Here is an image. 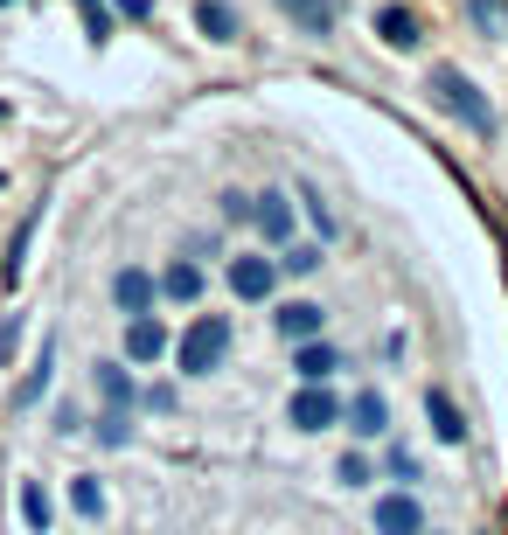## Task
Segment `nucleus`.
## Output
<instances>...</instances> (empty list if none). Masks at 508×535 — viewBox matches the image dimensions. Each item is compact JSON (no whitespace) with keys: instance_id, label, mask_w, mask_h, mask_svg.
Wrapping results in <instances>:
<instances>
[{"instance_id":"1","label":"nucleus","mask_w":508,"mask_h":535,"mask_svg":"<svg viewBox=\"0 0 508 535\" xmlns=\"http://www.w3.org/2000/svg\"><path fill=\"white\" fill-rule=\"evenodd\" d=\"M230 320L223 313H195L188 327H181V341H174V369L181 376H216L223 369V355H230Z\"/></svg>"},{"instance_id":"2","label":"nucleus","mask_w":508,"mask_h":535,"mask_svg":"<svg viewBox=\"0 0 508 535\" xmlns=\"http://www.w3.org/2000/svg\"><path fill=\"white\" fill-rule=\"evenodd\" d=\"M432 98H439V112H453L467 133H481V139L495 133V105H488V98H481L460 70H439V77H432Z\"/></svg>"},{"instance_id":"3","label":"nucleus","mask_w":508,"mask_h":535,"mask_svg":"<svg viewBox=\"0 0 508 535\" xmlns=\"http://www.w3.org/2000/svg\"><path fill=\"white\" fill-rule=\"evenodd\" d=\"M335 417H341V397L328 383H300V397L286 403V424H293V431H328Z\"/></svg>"},{"instance_id":"4","label":"nucleus","mask_w":508,"mask_h":535,"mask_svg":"<svg viewBox=\"0 0 508 535\" xmlns=\"http://www.w3.org/2000/svg\"><path fill=\"white\" fill-rule=\"evenodd\" d=\"M251 223H258V237L265 244H293V195L286 188H265V195H251Z\"/></svg>"},{"instance_id":"5","label":"nucleus","mask_w":508,"mask_h":535,"mask_svg":"<svg viewBox=\"0 0 508 535\" xmlns=\"http://www.w3.org/2000/svg\"><path fill=\"white\" fill-rule=\"evenodd\" d=\"M272 327H279V341H321V327H328V306H314V299H286L279 313H272Z\"/></svg>"},{"instance_id":"6","label":"nucleus","mask_w":508,"mask_h":535,"mask_svg":"<svg viewBox=\"0 0 508 535\" xmlns=\"http://www.w3.org/2000/svg\"><path fill=\"white\" fill-rule=\"evenodd\" d=\"M154 292H161V285H154V278H147V271H140V265L112 271V306H119L126 320H140V313H154Z\"/></svg>"},{"instance_id":"7","label":"nucleus","mask_w":508,"mask_h":535,"mask_svg":"<svg viewBox=\"0 0 508 535\" xmlns=\"http://www.w3.org/2000/svg\"><path fill=\"white\" fill-rule=\"evenodd\" d=\"M376 535H425V508L411 501V487L376 501Z\"/></svg>"},{"instance_id":"8","label":"nucleus","mask_w":508,"mask_h":535,"mask_svg":"<svg viewBox=\"0 0 508 535\" xmlns=\"http://www.w3.org/2000/svg\"><path fill=\"white\" fill-rule=\"evenodd\" d=\"M341 417H348L355 438H383V431H390V403H383V390H355Z\"/></svg>"},{"instance_id":"9","label":"nucleus","mask_w":508,"mask_h":535,"mask_svg":"<svg viewBox=\"0 0 508 535\" xmlns=\"http://www.w3.org/2000/svg\"><path fill=\"white\" fill-rule=\"evenodd\" d=\"M272 285H279L272 258H230V292L237 299H272Z\"/></svg>"},{"instance_id":"10","label":"nucleus","mask_w":508,"mask_h":535,"mask_svg":"<svg viewBox=\"0 0 508 535\" xmlns=\"http://www.w3.org/2000/svg\"><path fill=\"white\" fill-rule=\"evenodd\" d=\"M174 341H168V327L154 320V313H140V320H126V355L133 362H161Z\"/></svg>"},{"instance_id":"11","label":"nucleus","mask_w":508,"mask_h":535,"mask_svg":"<svg viewBox=\"0 0 508 535\" xmlns=\"http://www.w3.org/2000/svg\"><path fill=\"white\" fill-rule=\"evenodd\" d=\"M91 383H98L105 410H133V403H140V390H133V369H126V362H98V369H91Z\"/></svg>"},{"instance_id":"12","label":"nucleus","mask_w":508,"mask_h":535,"mask_svg":"<svg viewBox=\"0 0 508 535\" xmlns=\"http://www.w3.org/2000/svg\"><path fill=\"white\" fill-rule=\"evenodd\" d=\"M279 14H293V28L300 35H335V0H279Z\"/></svg>"},{"instance_id":"13","label":"nucleus","mask_w":508,"mask_h":535,"mask_svg":"<svg viewBox=\"0 0 508 535\" xmlns=\"http://www.w3.org/2000/svg\"><path fill=\"white\" fill-rule=\"evenodd\" d=\"M154 285H161V292H168V299H181V306H195V299H202V285H209V278H202V265H195V258H174V265L161 271V278H154Z\"/></svg>"},{"instance_id":"14","label":"nucleus","mask_w":508,"mask_h":535,"mask_svg":"<svg viewBox=\"0 0 508 535\" xmlns=\"http://www.w3.org/2000/svg\"><path fill=\"white\" fill-rule=\"evenodd\" d=\"M293 369H300V383H328L341 369V355L328 341H300V348H293Z\"/></svg>"},{"instance_id":"15","label":"nucleus","mask_w":508,"mask_h":535,"mask_svg":"<svg viewBox=\"0 0 508 535\" xmlns=\"http://www.w3.org/2000/svg\"><path fill=\"white\" fill-rule=\"evenodd\" d=\"M195 21L209 42H237V7L230 0H195Z\"/></svg>"},{"instance_id":"16","label":"nucleus","mask_w":508,"mask_h":535,"mask_svg":"<svg viewBox=\"0 0 508 535\" xmlns=\"http://www.w3.org/2000/svg\"><path fill=\"white\" fill-rule=\"evenodd\" d=\"M376 35H383L390 49H418V21H411V7H383V14H376Z\"/></svg>"},{"instance_id":"17","label":"nucleus","mask_w":508,"mask_h":535,"mask_svg":"<svg viewBox=\"0 0 508 535\" xmlns=\"http://www.w3.org/2000/svg\"><path fill=\"white\" fill-rule=\"evenodd\" d=\"M425 417H432V431H439L446 445H460V438H467V424H460V410H453L446 390H432V397H425Z\"/></svg>"},{"instance_id":"18","label":"nucleus","mask_w":508,"mask_h":535,"mask_svg":"<svg viewBox=\"0 0 508 535\" xmlns=\"http://www.w3.org/2000/svg\"><path fill=\"white\" fill-rule=\"evenodd\" d=\"M49 376H56V355L42 348V355H35V369L21 376V390H14V403H21V410H28V403H42V397H49Z\"/></svg>"},{"instance_id":"19","label":"nucleus","mask_w":508,"mask_h":535,"mask_svg":"<svg viewBox=\"0 0 508 535\" xmlns=\"http://www.w3.org/2000/svg\"><path fill=\"white\" fill-rule=\"evenodd\" d=\"M91 438H98V445H105V452H119V445H126V438H133V410H105V417H98V424H91Z\"/></svg>"},{"instance_id":"20","label":"nucleus","mask_w":508,"mask_h":535,"mask_svg":"<svg viewBox=\"0 0 508 535\" xmlns=\"http://www.w3.org/2000/svg\"><path fill=\"white\" fill-rule=\"evenodd\" d=\"M279 271H293V278H307V271H321L328 258H321V244H286V258H272Z\"/></svg>"},{"instance_id":"21","label":"nucleus","mask_w":508,"mask_h":535,"mask_svg":"<svg viewBox=\"0 0 508 535\" xmlns=\"http://www.w3.org/2000/svg\"><path fill=\"white\" fill-rule=\"evenodd\" d=\"M383 473H390V480H404V487H411V480H425L418 452H404V445H390V452H383Z\"/></svg>"},{"instance_id":"22","label":"nucleus","mask_w":508,"mask_h":535,"mask_svg":"<svg viewBox=\"0 0 508 535\" xmlns=\"http://www.w3.org/2000/svg\"><path fill=\"white\" fill-rule=\"evenodd\" d=\"M21 522H28V529H35V535L49 529V494H42V487H35V480H28V487H21Z\"/></svg>"},{"instance_id":"23","label":"nucleus","mask_w":508,"mask_h":535,"mask_svg":"<svg viewBox=\"0 0 508 535\" xmlns=\"http://www.w3.org/2000/svg\"><path fill=\"white\" fill-rule=\"evenodd\" d=\"M70 508H77V515H105V487H98V480H77V487H70Z\"/></svg>"},{"instance_id":"24","label":"nucleus","mask_w":508,"mask_h":535,"mask_svg":"<svg viewBox=\"0 0 508 535\" xmlns=\"http://www.w3.org/2000/svg\"><path fill=\"white\" fill-rule=\"evenodd\" d=\"M300 202H307V216H314V230H321V237H341V216L328 209V202H321V195H314V188H307Z\"/></svg>"},{"instance_id":"25","label":"nucleus","mask_w":508,"mask_h":535,"mask_svg":"<svg viewBox=\"0 0 508 535\" xmlns=\"http://www.w3.org/2000/svg\"><path fill=\"white\" fill-rule=\"evenodd\" d=\"M84 7V28H91V42H105L112 35V21H105V0H77Z\"/></svg>"},{"instance_id":"26","label":"nucleus","mask_w":508,"mask_h":535,"mask_svg":"<svg viewBox=\"0 0 508 535\" xmlns=\"http://www.w3.org/2000/svg\"><path fill=\"white\" fill-rule=\"evenodd\" d=\"M335 480H341V487H369V459H355V452H348V459L335 466Z\"/></svg>"},{"instance_id":"27","label":"nucleus","mask_w":508,"mask_h":535,"mask_svg":"<svg viewBox=\"0 0 508 535\" xmlns=\"http://www.w3.org/2000/svg\"><path fill=\"white\" fill-rule=\"evenodd\" d=\"M223 223H251V195L230 188V195H223Z\"/></svg>"},{"instance_id":"28","label":"nucleus","mask_w":508,"mask_h":535,"mask_svg":"<svg viewBox=\"0 0 508 535\" xmlns=\"http://www.w3.org/2000/svg\"><path fill=\"white\" fill-rule=\"evenodd\" d=\"M14 341H21V313L0 320V362H14Z\"/></svg>"},{"instance_id":"29","label":"nucleus","mask_w":508,"mask_h":535,"mask_svg":"<svg viewBox=\"0 0 508 535\" xmlns=\"http://www.w3.org/2000/svg\"><path fill=\"white\" fill-rule=\"evenodd\" d=\"M0 119H7V105H0Z\"/></svg>"},{"instance_id":"30","label":"nucleus","mask_w":508,"mask_h":535,"mask_svg":"<svg viewBox=\"0 0 508 535\" xmlns=\"http://www.w3.org/2000/svg\"><path fill=\"white\" fill-rule=\"evenodd\" d=\"M0 7H7V0H0Z\"/></svg>"}]
</instances>
